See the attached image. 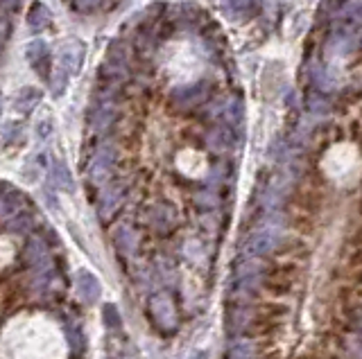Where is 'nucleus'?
I'll list each match as a JSON object with an SVG mask.
<instances>
[{
  "label": "nucleus",
  "instance_id": "obj_1",
  "mask_svg": "<svg viewBox=\"0 0 362 359\" xmlns=\"http://www.w3.org/2000/svg\"><path fill=\"white\" fill-rule=\"evenodd\" d=\"M118 111H120V106H118V97H115V89H104L98 95L95 104L91 106L89 124L95 131H106L115 120H118Z\"/></svg>",
  "mask_w": 362,
  "mask_h": 359
},
{
  "label": "nucleus",
  "instance_id": "obj_2",
  "mask_svg": "<svg viewBox=\"0 0 362 359\" xmlns=\"http://www.w3.org/2000/svg\"><path fill=\"white\" fill-rule=\"evenodd\" d=\"M211 93V84L209 82H195V84H186L179 86L170 93V104L177 111H192L202 102H206Z\"/></svg>",
  "mask_w": 362,
  "mask_h": 359
},
{
  "label": "nucleus",
  "instance_id": "obj_3",
  "mask_svg": "<svg viewBox=\"0 0 362 359\" xmlns=\"http://www.w3.org/2000/svg\"><path fill=\"white\" fill-rule=\"evenodd\" d=\"M148 312H150L154 325H157L161 332H172L177 327V312H174V303L170 299V294H166V292L154 294L148 303Z\"/></svg>",
  "mask_w": 362,
  "mask_h": 359
},
{
  "label": "nucleus",
  "instance_id": "obj_4",
  "mask_svg": "<svg viewBox=\"0 0 362 359\" xmlns=\"http://www.w3.org/2000/svg\"><path fill=\"white\" fill-rule=\"evenodd\" d=\"M84 54H87V45L82 41H77V38H71V41H66L64 45L59 48L57 54V70L55 73L64 75V77H75L80 73L82 68V61H84Z\"/></svg>",
  "mask_w": 362,
  "mask_h": 359
},
{
  "label": "nucleus",
  "instance_id": "obj_5",
  "mask_svg": "<svg viewBox=\"0 0 362 359\" xmlns=\"http://www.w3.org/2000/svg\"><path fill=\"white\" fill-rule=\"evenodd\" d=\"M115 159H118L115 147H111V145L100 147L93 159H91V165H89V178L91 181H93L95 185H104L106 181H109L113 165H115Z\"/></svg>",
  "mask_w": 362,
  "mask_h": 359
},
{
  "label": "nucleus",
  "instance_id": "obj_6",
  "mask_svg": "<svg viewBox=\"0 0 362 359\" xmlns=\"http://www.w3.org/2000/svg\"><path fill=\"white\" fill-rule=\"evenodd\" d=\"M295 278H297V264H292V262L272 264L265 274V287L274 294H286L290 292Z\"/></svg>",
  "mask_w": 362,
  "mask_h": 359
},
{
  "label": "nucleus",
  "instance_id": "obj_7",
  "mask_svg": "<svg viewBox=\"0 0 362 359\" xmlns=\"http://www.w3.org/2000/svg\"><path fill=\"white\" fill-rule=\"evenodd\" d=\"M25 57H27V64L32 66V70L38 77L50 80V50L45 45V41H41V38L30 41L25 48Z\"/></svg>",
  "mask_w": 362,
  "mask_h": 359
},
{
  "label": "nucleus",
  "instance_id": "obj_8",
  "mask_svg": "<svg viewBox=\"0 0 362 359\" xmlns=\"http://www.w3.org/2000/svg\"><path fill=\"white\" fill-rule=\"evenodd\" d=\"M263 0H225V14L234 21H247L253 19L260 12Z\"/></svg>",
  "mask_w": 362,
  "mask_h": 359
},
{
  "label": "nucleus",
  "instance_id": "obj_9",
  "mask_svg": "<svg viewBox=\"0 0 362 359\" xmlns=\"http://www.w3.org/2000/svg\"><path fill=\"white\" fill-rule=\"evenodd\" d=\"M148 224L152 226L154 231H161V233H168L172 229L174 224V213L170 206L166 204H159V206H152L148 210Z\"/></svg>",
  "mask_w": 362,
  "mask_h": 359
},
{
  "label": "nucleus",
  "instance_id": "obj_10",
  "mask_svg": "<svg viewBox=\"0 0 362 359\" xmlns=\"http://www.w3.org/2000/svg\"><path fill=\"white\" fill-rule=\"evenodd\" d=\"M41 97H43L41 89H36V86H25V89H21L19 95L14 97V108H16L19 113L27 115L34 111L36 104L41 102Z\"/></svg>",
  "mask_w": 362,
  "mask_h": 359
},
{
  "label": "nucleus",
  "instance_id": "obj_11",
  "mask_svg": "<svg viewBox=\"0 0 362 359\" xmlns=\"http://www.w3.org/2000/svg\"><path fill=\"white\" fill-rule=\"evenodd\" d=\"M77 292H80V296L84 301H89V303H93L100 299V283H98V278L91 274V271L87 269H80L77 271Z\"/></svg>",
  "mask_w": 362,
  "mask_h": 359
},
{
  "label": "nucleus",
  "instance_id": "obj_12",
  "mask_svg": "<svg viewBox=\"0 0 362 359\" xmlns=\"http://www.w3.org/2000/svg\"><path fill=\"white\" fill-rule=\"evenodd\" d=\"M50 23H52V14L48 7L43 3H32V7H30V12H27V27L32 30V32H43Z\"/></svg>",
  "mask_w": 362,
  "mask_h": 359
},
{
  "label": "nucleus",
  "instance_id": "obj_13",
  "mask_svg": "<svg viewBox=\"0 0 362 359\" xmlns=\"http://www.w3.org/2000/svg\"><path fill=\"white\" fill-rule=\"evenodd\" d=\"M23 194L19 190H7L3 197H0V217L3 220H7V217H16L21 215V210H23Z\"/></svg>",
  "mask_w": 362,
  "mask_h": 359
},
{
  "label": "nucleus",
  "instance_id": "obj_14",
  "mask_svg": "<svg viewBox=\"0 0 362 359\" xmlns=\"http://www.w3.org/2000/svg\"><path fill=\"white\" fill-rule=\"evenodd\" d=\"M122 194L125 192H122L120 185H111V188H106L102 192V199H100V215H102L104 220L115 213V208H118L122 201Z\"/></svg>",
  "mask_w": 362,
  "mask_h": 359
},
{
  "label": "nucleus",
  "instance_id": "obj_15",
  "mask_svg": "<svg viewBox=\"0 0 362 359\" xmlns=\"http://www.w3.org/2000/svg\"><path fill=\"white\" fill-rule=\"evenodd\" d=\"M50 174H52V181H55L61 190H75V183H73V176H71V170L66 167V163L64 161H52V170H50Z\"/></svg>",
  "mask_w": 362,
  "mask_h": 359
},
{
  "label": "nucleus",
  "instance_id": "obj_16",
  "mask_svg": "<svg viewBox=\"0 0 362 359\" xmlns=\"http://www.w3.org/2000/svg\"><path fill=\"white\" fill-rule=\"evenodd\" d=\"M113 242H115V246L120 248L122 253H134V248L138 244V238H136V233L132 229H127V226H120L118 231L113 233Z\"/></svg>",
  "mask_w": 362,
  "mask_h": 359
},
{
  "label": "nucleus",
  "instance_id": "obj_17",
  "mask_svg": "<svg viewBox=\"0 0 362 359\" xmlns=\"http://www.w3.org/2000/svg\"><path fill=\"white\" fill-rule=\"evenodd\" d=\"M27 257H30V262L34 264V267H41V264L48 262V248H45V244L41 240H32L30 242V246H27Z\"/></svg>",
  "mask_w": 362,
  "mask_h": 359
},
{
  "label": "nucleus",
  "instance_id": "obj_18",
  "mask_svg": "<svg viewBox=\"0 0 362 359\" xmlns=\"http://www.w3.org/2000/svg\"><path fill=\"white\" fill-rule=\"evenodd\" d=\"M234 143V136H231V131L229 129H215V131H211V136H209V145L213 147V150H218V152H222V150H227V147Z\"/></svg>",
  "mask_w": 362,
  "mask_h": 359
},
{
  "label": "nucleus",
  "instance_id": "obj_19",
  "mask_svg": "<svg viewBox=\"0 0 362 359\" xmlns=\"http://www.w3.org/2000/svg\"><path fill=\"white\" fill-rule=\"evenodd\" d=\"M102 321H104L106 327H109V330H118V327L122 325L120 314H118V308H115L113 303H104V308H102Z\"/></svg>",
  "mask_w": 362,
  "mask_h": 359
},
{
  "label": "nucleus",
  "instance_id": "obj_20",
  "mask_svg": "<svg viewBox=\"0 0 362 359\" xmlns=\"http://www.w3.org/2000/svg\"><path fill=\"white\" fill-rule=\"evenodd\" d=\"M52 134V120L50 118H43L41 122L36 124V136L41 138V140H45Z\"/></svg>",
  "mask_w": 362,
  "mask_h": 359
},
{
  "label": "nucleus",
  "instance_id": "obj_21",
  "mask_svg": "<svg viewBox=\"0 0 362 359\" xmlns=\"http://www.w3.org/2000/svg\"><path fill=\"white\" fill-rule=\"evenodd\" d=\"M77 10H82V12H89V10H95V7L102 3V0H73Z\"/></svg>",
  "mask_w": 362,
  "mask_h": 359
},
{
  "label": "nucleus",
  "instance_id": "obj_22",
  "mask_svg": "<svg viewBox=\"0 0 362 359\" xmlns=\"http://www.w3.org/2000/svg\"><path fill=\"white\" fill-rule=\"evenodd\" d=\"M71 341H73V346L80 350L82 348V334H80V330H73L71 332Z\"/></svg>",
  "mask_w": 362,
  "mask_h": 359
},
{
  "label": "nucleus",
  "instance_id": "obj_23",
  "mask_svg": "<svg viewBox=\"0 0 362 359\" xmlns=\"http://www.w3.org/2000/svg\"><path fill=\"white\" fill-rule=\"evenodd\" d=\"M0 113H3V95H0Z\"/></svg>",
  "mask_w": 362,
  "mask_h": 359
},
{
  "label": "nucleus",
  "instance_id": "obj_24",
  "mask_svg": "<svg viewBox=\"0 0 362 359\" xmlns=\"http://www.w3.org/2000/svg\"><path fill=\"white\" fill-rule=\"evenodd\" d=\"M113 359H115V357H113Z\"/></svg>",
  "mask_w": 362,
  "mask_h": 359
}]
</instances>
